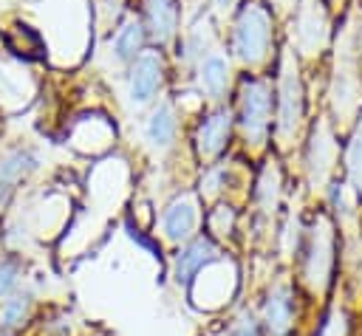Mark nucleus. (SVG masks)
Instances as JSON below:
<instances>
[{
    "label": "nucleus",
    "instance_id": "nucleus-1",
    "mask_svg": "<svg viewBox=\"0 0 362 336\" xmlns=\"http://www.w3.org/2000/svg\"><path fill=\"white\" fill-rule=\"evenodd\" d=\"M362 113V48H359V17L348 14L334 40V65L328 85V119L345 133Z\"/></svg>",
    "mask_w": 362,
    "mask_h": 336
},
{
    "label": "nucleus",
    "instance_id": "nucleus-2",
    "mask_svg": "<svg viewBox=\"0 0 362 336\" xmlns=\"http://www.w3.org/2000/svg\"><path fill=\"white\" fill-rule=\"evenodd\" d=\"M337 265V226L334 217L320 209L305 229V243L300 254V282L314 299H325Z\"/></svg>",
    "mask_w": 362,
    "mask_h": 336
},
{
    "label": "nucleus",
    "instance_id": "nucleus-3",
    "mask_svg": "<svg viewBox=\"0 0 362 336\" xmlns=\"http://www.w3.org/2000/svg\"><path fill=\"white\" fill-rule=\"evenodd\" d=\"M305 119V93L300 79V65L294 48H283L280 54V73H277V116H274V136L280 150H291L300 138Z\"/></svg>",
    "mask_w": 362,
    "mask_h": 336
},
{
    "label": "nucleus",
    "instance_id": "nucleus-4",
    "mask_svg": "<svg viewBox=\"0 0 362 336\" xmlns=\"http://www.w3.org/2000/svg\"><path fill=\"white\" fill-rule=\"evenodd\" d=\"M272 48V14L260 3H246L232 25V54L240 65H260Z\"/></svg>",
    "mask_w": 362,
    "mask_h": 336
},
{
    "label": "nucleus",
    "instance_id": "nucleus-5",
    "mask_svg": "<svg viewBox=\"0 0 362 336\" xmlns=\"http://www.w3.org/2000/svg\"><path fill=\"white\" fill-rule=\"evenodd\" d=\"M291 48L303 59H320L331 42V20L322 0H297L291 17Z\"/></svg>",
    "mask_w": 362,
    "mask_h": 336
},
{
    "label": "nucleus",
    "instance_id": "nucleus-6",
    "mask_svg": "<svg viewBox=\"0 0 362 336\" xmlns=\"http://www.w3.org/2000/svg\"><path fill=\"white\" fill-rule=\"evenodd\" d=\"M339 164V147H337V133L331 119L322 113L314 121L311 138H308V152H305V181L314 195H322L331 186V178Z\"/></svg>",
    "mask_w": 362,
    "mask_h": 336
},
{
    "label": "nucleus",
    "instance_id": "nucleus-7",
    "mask_svg": "<svg viewBox=\"0 0 362 336\" xmlns=\"http://www.w3.org/2000/svg\"><path fill=\"white\" fill-rule=\"evenodd\" d=\"M272 124V88L266 79L240 82V133L252 150L263 147Z\"/></svg>",
    "mask_w": 362,
    "mask_h": 336
},
{
    "label": "nucleus",
    "instance_id": "nucleus-8",
    "mask_svg": "<svg viewBox=\"0 0 362 336\" xmlns=\"http://www.w3.org/2000/svg\"><path fill=\"white\" fill-rule=\"evenodd\" d=\"M235 288H238L235 265L229 260L218 257L195 274V280L189 282V299L201 311H221L235 296Z\"/></svg>",
    "mask_w": 362,
    "mask_h": 336
},
{
    "label": "nucleus",
    "instance_id": "nucleus-9",
    "mask_svg": "<svg viewBox=\"0 0 362 336\" xmlns=\"http://www.w3.org/2000/svg\"><path fill=\"white\" fill-rule=\"evenodd\" d=\"M260 325L269 336H291L297 328V299L288 280H277L269 285L266 299L260 305Z\"/></svg>",
    "mask_w": 362,
    "mask_h": 336
},
{
    "label": "nucleus",
    "instance_id": "nucleus-10",
    "mask_svg": "<svg viewBox=\"0 0 362 336\" xmlns=\"http://www.w3.org/2000/svg\"><path fill=\"white\" fill-rule=\"evenodd\" d=\"M161 85V56L153 51H144L133 59L127 73V102L133 110L150 104L156 99V90Z\"/></svg>",
    "mask_w": 362,
    "mask_h": 336
},
{
    "label": "nucleus",
    "instance_id": "nucleus-11",
    "mask_svg": "<svg viewBox=\"0 0 362 336\" xmlns=\"http://www.w3.org/2000/svg\"><path fill=\"white\" fill-rule=\"evenodd\" d=\"M198 229V200L192 195H178L175 200H170L161 212V234L167 243L184 246L195 237Z\"/></svg>",
    "mask_w": 362,
    "mask_h": 336
},
{
    "label": "nucleus",
    "instance_id": "nucleus-12",
    "mask_svg": "<svg viewBox=\"0 0 362 336\" xmlns=\"http://www.w3.org/2000/svg\"><path fill=\"white\" fill-rule=\"evenodd\" d=\"M218 246L212 237L206 234H195L189 243H184L175 254V263H173V280L178 285H189L195 280V274L201 268H206L212 260H218Z\"/></svg>",
    "mask_w": 362,
    "mask_h": 336
},
{
    "label": "nucleus",
    "instance_id": "nucleus-13",
    "mask_svg": "<svg viewBox=\"0 0 362 336\" xmlns=\"http://www.w3.org/2000/svg\"><path fill=\"white\" fill-rule=\"evenodd\" d=\"M229 130H232V110L229 107H218L212 110L201 124H198V133H195V147H198V155L201 161H212L226 138H229Z\"/></svg>",
    "mask_w": 362,
    "mask_h": 336
},
{
    "label": "nucleus",
    "instance_id": "nucleus-14",
    "mask_svg": "<svg viewBox=\"0 0 362 336\" xmlns=\"http://www.w3.org/2000/svg\"><path fill=\"white\" fill-rule=\"evenodd\" d=\"M229 82H232V68H229V59L223 54H215L209 51L201 62H198V88L206 99L218 102L223 99V93L229 90Z\"/></svg>",
    "mask_w": 362,
    "mask_h": 336
},
{
    "label": "nucleus",
    "instance_id": "nucleus-15",
    "mask_svg": "<svg viewBox=\"0 0 362 336\" xmlns=\"http://www.w3.org/2000/svg\"><path fill=\"white\" fill-rule=\"evenodd\" d=\"M175 130H178L175 110H173L170 102H161V104L153 107V113H150L147 121H144V141H147L153 150L164 152V150L173 147V141H175Z\"/></svg>",
    "mask_w": 362,
    "mask_h": 336
},
{
    "label": "nucleus",
    "instance_id": "nucleus-16",
    "mask_svg": "<svg viewBox=\"0 0 362 336\" xmlns=\"http://www.w3.org/2000/svg\"><path fill=\"white\" fill-rule=\"evenodd\" d=\"M147 31L156 42H170L178 31V6L175 0H144Z\"/></svg>",
    "mask_w": 362,
    "mask_h": 336
},
{
    "label": "nucleus",
    "instance_id": "nucleus-17",
    "mask_svg": "<svg viewBox=\"0 0 362 336\" xmlns=\"http://www.w3.org/2000/svg\"><path fill=\"white\" fill-rule=\"evenodd\" d=\"M345 184L362 203V113L351 127V138L345 147Z\"/></svg>",
    "mask_w": 362,
    "mask_h": 336
},
{
    "label": "nucleus",
    "instance_id": "nucleus-18",
    "mask_svg": "<svg viewBox=\"0 0 362 336\" xmlns=\"http://www.w3.org/2000/svg\"><path fill=\"white\" fill-rule=\"evenodd\" d=\"M255 200H257V212L263 217H272L277 212L280 203V169L274 161H269L257 178V189H255Z\"/></svg>",
    "mask_w": 362,
    "mask_h": 336
},
{
    "label": "nucleus",
    "instance_id": "nucleus-19",
    "mask_svg": "<svg viewBox=\"0 0 362 336\" xmlns=\"http://www.w3.org/2000/svg\"><path fill=\"white\" fill-rule=\"evenodd\" d=\"M144 45V25L139 17H127L119 28H116V37H113V54L119 59H136L139 51Z\"/></svg>",
    "mask_w": 362,
    "mask_h": 336
},
{
    "label": "nucleus",
    "instance_id": "nucleus-20",
    "mask_svg": "<svg viewBox=\"0 0 362 336\" xmlns=\"http://www.w3.org/2000/svg\"><path fill=\"white\" fill-rule=\"evenodd\" d=\"M31 308H34V296L28 291H17L14 296L3 299L0 302V328L3 330H17L28 322L31 316Z\"/></svg>",
    "mask_w": 362,
    "mask_h": 336
},
{
    "label": "nucleus",
    "instance_id": "nucleus-21",
    "mask_svg": "<svg viewBox=\"0 0 362 336\" xmlns=\"http://www.w3.org/2000/svg\"><path fill=\"white\" fill-rule=\"evenodd\" d=\"M34 164H37V158L31 155V150H23V147L8 150V152L0 158V184L8 186V189H14V184H17L20 178H25V175L34 169Z\"/></svg>",
    "mask_w": 362,
    "mask_h": 336
},
{
    "label": "nucleus",
    "instance_id": "nucleus-22",
    "mask_svg": "<svg viewBox=\"0 0 362 336\" xmlns=\"http://www.w3.org/2000/svg\"><path fill=\"white\" fill-rule=\"evenodd\" d=\"M209 40H212V31H209V25L206 23H195L192 28H187V34H184V42H181V59L184 62H201L209 51Z\"/></svg>",
    "mask_w": 362,
    "mask_h": 336
},
{
    "label": "nucleus",
    "instance_id": "nucleus-23",
    "mask_svg": "<svg viewBox=\"0 0 362 336\" xmlns=\"http://www.w3.org/2000/svg\"><path fill=\"white\" fill-rule=\"evenodd\" d=\"M314 336H351V313L342 302H337L314 330Z\"/></svg>",
    "mask_w": 362,
    "mask_h": 336
},
{
    "label": "nucleus",
    "instance_id": "nucleus-24",
    "mask_svg": "<svg viewBox=\"0 0 362 336\" xmlns=\"http://www.w3.org/2000/svg\"><path fill=\"white\" fill-rule=\"evenodd\" d=\"M20 282H23V268L14 257H3L0 260V302L14 296L20 291Z\"/></svg>",
    "mask_w": 362,
    "mask_h": 336
},
{
    "label": "nucleus",
    "instance_id": "nucleus-25",
    "mask_svg": "<svg viewBox=\"0 0 362 336\" xmlns=\"http://www.w3.org/2000/svg\"><path fill=\"white\" fill-rule=\"evenodd\" d=\"M221 336H263L260 316H255L252 311H240V313L223 328Z\"/></svg>",
    "mask_w": 362,
    "mask_h": 336
},
{
    "label": "nucleus",
    "instance_id": "nucleus-26",
    "mask_svg": "<svg viewBox=\"0 0 362 336\" xmlns=\"http://www.w3.org/2000/svg\"><path fill=\"white\" fill-rule=\"evenodd\" d=\"M206 226H209V232H212V234L226 237V234L232 232V226H235V209H232V206H226V203L215 206V209L209 212V217H206Z\"/></svg>",
    "mask_w": 362,
    "mask_h": 336
},
{
    "label": "nucleus",
    "instance_id": "nucleus-27",
    "mask_svg": "<svg viewBox=\"0 0 362 336\" xmlns=\"http://www.w3.org/2000/svg\"><path fill=\"white\" fill-rule=\"evenodd\" d=\"M223 178H226V167H212L201 181V195L204 198H215L221 192V186H223Z\"/></svg>",
    "mask_w": 362,
    "mask_h": 336
},
{
    "label": "nucleus",
    "instance_id": "nucleus-28",
    "mask_svg": "<svg viewBox=\"0 0 362 336\" xmlns=\"http://www.w3.org/2000/svg\"><path fill=\"white\" fill-rule=\"evenodd\" d=\"M235 3H238V0H212V6H215L218 14H229V11L235 8Z\"/></svg>",
    "mask_w": 362,
    "mask_h": 336
},
{
    "label": "nucleus",
    "instance_id": "nucleus-29",
    "mask_svg": "<svg viewBox=\"0 0 362 336\" xmlns=\"http://www.w3.org/2000/svg\"><path fill=\"white\" fill-rule=\"evenodd\" d=\"M272 3H274V8H277L280 14H286V11H291V8H294V3H297V0H272Z\"/></svg>",
    "mask_w": 362,
    "mask_h": 336
},
{
    "label": "nucleus",
    "instance_id": "nucleus-30",
    "mask_svg": "<svg viewBox=\"0 0 362 336\" xmlns=\"http://www.w3.org/2000/svg\"><path fill=\"white\" fill-rule=\"evenodd\" d=\"M0 336H14V333H11V330H3V328H0Z\"/></svg>",
    "mask_w": 362,
    "mask_h": 336
},
{
    "label": "nucleus",
    "instance_id": "nucleus-31",
    "mask_svg": "<svg viewBox=\"0 0 362 336\" xmlns=\"http://www.w3.org/2000/svg\"><path fill=\"white\" fill-rule=\"evenodd\" d=\"M359 48H362V20H359Z\"/></svg>",
    "mask_w": 362,
    "mask_h": 336
},
{
    "label": "nucleus",
    "instance_id": "nucleus-32",
    "mask_svg": "<svg viewBox=\"0 0 362 336\" xmlns=\"http://www.w3.org/2000/svg\"><path fill=\"white\" fill-rule=\"evenodd\" d=\"M337 3H342V0H337Z\"/></svg>",
    "mask_w": 362,
    "mask_h": 336
}]
</instances>
